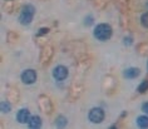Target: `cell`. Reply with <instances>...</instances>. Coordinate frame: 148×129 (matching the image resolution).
Listing matches in <instances>:
<instances>
[{
  "label": "cell",
  "instance_id": "cell-1",
  "mask_svg": "<svg viewBox=\"0 0 148 129\" xmlns=\"http://www.w3.org/2000/svg\"><path fill=\"white\" fill-rule=\"evenodd\" d=\"M93 34H94V38L98 39L99 42H106V40L112 38L113 29L109 24H98L94 28Z\"/></svg>",
  "mask_w": 148,
  "mask_h": 129
},
{
  "label": "cell",
  "instance_id": "cell-2",
  "mask_svg": "<svg viewBox=\"0 0 148 129\" xmlns=\"http://www.w3.org/2000/svg\"><path fill=\"white\" fill-rule=\"evenodd\" d=\"M35 14V8L30 4L24 5L21 8L20 15H19V23L21 25H29L33 21V18H34Z\"/></svg>",
  "mask_w": 148,
  "mask_h": 129
},
{
  "label": "cell",
  "instance_id": "cell-3",
  "mask_svg": "<svg viewBox=\"0 0 148 129\" xmlns=\"http://www.w3.org/2000/svg\"><path fill=\"white\" fill-rule=\"evenodd\" d=\"M38 105H39V109L42 110L43 113L45 114H51L54 110V106H53V103H51L50 98L47 97V95H40L38 98Z\"/></svg>",
  "mask_w": 148,
  "mask_h": 129
},
{
  "label": "cell",
  "instance_id": "cell-4",
  "mask_svg": "<svg viewBox=\"0 0 148 129\" xmlns=\"http://www.w3.org/2000/svg\"><path fill=\"white\" fill-rule=\"evenodd\" d=\"M53 55H54V48L51 45H45L40 51V57H39V60H40V64L43 67H45L50 63V60L53 59Z\"/></svg>",
  "mask_w": 148,
  "mask_h": 129
},
{
  "label": "cell",
  "instance_id": "cell-5",
  "mask_svg": "<svg viewBox=\"0 0 148 129\" xmlns=\"http://www.w3.org/2000/svg\"><path fill=\"white\" fill-rule=\"evenodd\" d=\"M104 118H106L104 110H103L102 108H98V106L92 108L89 110V113H88V119H89L92 123H94V124L102 123V121L104 120Z\"/></svg>",
  "mask_w": 148,
  "mask_h": 129
},
{
  "label": "cell",
  "instance_id": "cell-6",
  "mask_svg": "<svg viewBox=\"0 0 148 129\" xmlns=\"http://www.w3.org/2000/svg\"><path fill=\"white\" fill-rule=\"evenodd\" d=\"M21 82L24 84H27V85H32V84H34L36 82V72L34 69H27V70H24L21 73Z\"/></svg>",
  "mask_w": 148,
  "mask_h": 129
},
{
  "label": "cell",
  "instance_id": "cell-7",
  "mask_svg": "<svg viewBox=\"0 0 148 129\" xmlns=\"http://www.w3.org/2000/svg\"><path fill=\"white\" fill-rule=\"evenodd\" d=\"M68 76V69L64 65H57L53 69V78L58 82H63V80L66 79Z\"/></svg>",
  "mask_w": 148,
  "mask_h": 129
},
{
  "label": "cell",
  "instance_id": "cell-8",
  "mask_svg": "<svg viewBox=\"0 0 148 129\" xmlns=\"http://www.w3.org/2000/svg\"><path fill=\"white\" fill-rule=\"evenodd\" d=\"M82 91H83V85H80L78 83H74L73 85H70V88H69L68 97L70 100H75V99H78L80 95H82Z\"/></svg>",
  "mask_w": 148,
  "mask_h": 129
},
{
  "label": "cell",
  "instance_id": "cell-9",
  "mask_svg": "<svg viewBox=\"0 0 148 129\" xmlns=\"http://www.w3.org/2000/svg\"><path fill=\"white\" fill-rule=\"evenodd\" d=\"M30 110L28 108H23L20 109L19 112L16 114V120L19 121L21 124H25V123H29V120H30Z\"/></svg>",
  "mask_w": 148,
  "mask_h": 129
},
{
  "label": "cell",
  "instance_id": "cell-10",
  "mask_svg": "<svg viewBox=\"0 0 148 129\" xmlns=\"http://www.w3.org/2000/svg\"><path fill=\"white\" fill-rule=\"evenodd\" d=\"M139 74H140L139 68H134V67H131L123 72L124 78H127V79H136L139 76Z\"/></svg>",
  "mask_w": 148,
  "mask_h": 129
},
{
  "label": "cell",
  "instance_id": "cell-11",
  "mask_svg": "<svg viewBox=\"0 0 148 129\" xmlns=\"http://www.w3.org/2000/svg\"><path fill=\"white\" fill-rule=\"evenodd\" d=\"M29 127L32 129H38V128H42V118L38 117V115H33L29 120Z\"/></svg>",
  "mask_w": 148,
  "mask_h": 129
},
{
  "label": "cell",
  "instance_id": "cell-12",
  "mask_svg": "<svg viewBox=\"0 0 148 129\" xmlns=\"http://www.w3.org/2000/svg\"><path fill=\"white\" fill-rule=\"evenodd\" d=\"M8 100L13 103L19 100V90H16L15 88H10L8 90Z\"/></svg>",
  "mask_w": 148,
  "mask_h": 129
},
{
  "label": "cell",
  "instance_id": "cell-13",
  "mask_svg": "<svg viewBox=\"0 0 148 129\" xmlns=\"http://www.w3.org/2000/svg\"><path fill=\"white\" fill-rule=\"evenodd\" d=\"M68 124V119L64 115H58L57 119H55V127L58 128H64Z\"/></svg>",
  "mask_w": 148,
  "mask_h": 129
},
{
  "label": "cell",
  "instance_id": "cell-14",
  "mask_svg": "<svg viewBox=\"0 0 148 129\" xmlns=\"http://www.w3.org/2000/svg\"><path fill=\"white\" fill-rule=\"evenodd\" d=\"M137 125L139 128H148V117L140 115L137 118Z\"/></svg>",
  "mask_w": 148,
  "mask_h": 129
},
{
  "label": "cell",
  "instance_id": "cell-15",
  "mask_svg": "<svg viewBox=\"0 0 148 129\" xmlns=\"http://www.w3.org/2000/svg\"><path fill=\"white\" fill-rule=\"evenodd\" d=\"M6 40H8L9 43H15V42H18L19 40V34L18 33H15L14 30H12V31H9L8 33V35H6Z\"/></svg>",
  "mask_w": 148,
  "mask_h": 129
},
{
  "label": "cell",
  "instance_id": "cell-16",
  "mask_svg": "<svg viewBox=\"0 0 148 129\" xmlns=\"http://www.w3.org/2000/svg\"><path fill=\"white\" fill-rule=\"evenodd\" d=\"M137 90H138L139 93H146V91L148 90V80H143V82L138 85Z\"/></svg>",
  "mask_w": 148,
  "mask_h": 129
},
{
  "label": "cell",
  "instance_id": "cell-17",
  "mask_svg": "<svg viewBox=\"0 0 148 129\" xmlns=\"http://www.w3.org/2000/svg\"><path fill=\"white\" fill-rule=\"evenodd\" d=\"M10 110H12V105L9 104V102H1V112L6 114V113H10Z\"/></svg>",
  "mask_w": 148,
  "mask_h": 129
},
{
  "label": "cell",
  "instance_id": "cell-18",
  "mask_svg": "<svg viewBox=\"0 0 148 129\" xmlns=\"http://www.w3.org/2000/svg\"><path fill=\"white\" fill-rule=\"evenodd\" d=\"M137 50H138L142 55H146V54H147V51H148V44H147V43L139 44L138 48H137Z\"/></svg>",
  "mask_w": 148,
  "mask_h": 129
},
{
  "label": "cell",
  "instance_id": "cell-19",
  "mask_svg": "<svg viewBox=\"0 0 148 129\" xmlns=\"http://www.w3.org/2000/svg\"><path fill=\"white\" fill-rule=\"evenodd\" d=\"M140 24H142V27L148 29V12L144 13L143 15L140 16Z\"/></svg>",
  "mask_w": 148,
  "mask_h": 129
},
{
  "label": "cell",
  "instance_id": "cell-20",
  "mask_svg": "<svg viewBox=\"0 0 148 129\" xmlns=\"http://www.w3.org/2000/svg\"><path fill=\"white\" fill-rule=\"evenodd\" d=\"M93 21H94V19L92 15H88V16L84 18V25H87V27H89V25L93 24Z\"/></svg>",
  "mask_w": 148,
  "mask_h": 129
},
{
  "label": "cell",
  "instance_id": "cell-21",
  "mask_svg": "<svg viewBox=\"0 0 148 129\" xmlns=\"http://www.w3.org/2000/svg\"><path fill=\"white\" fill-rule=\"evenodd\" d=\"M49 33V28H40L39 31H38V36H42V35H47Z\"/></svg>",
  "mask_w": 148,
  "mask_h": 129
},
{
  "label": "cell",
  "instance_id": "cell-22",
  "mask_svg": "<svg viewBox=\"0 0 148 129\" xmlns=\"http://www.w3.org/2000/svg\"><path fill=\"white\" fill-rule=\"evenodd\" d=\"M123 40H124V45H132V42H133L132 36H125Z\"/></svg>",
  "mask_w": 148,
  "mask_h": 129
},
{
  "label": "cell",
  "instance_id": "cell-23",
  "mask_svg": "<svg viewBox=\"0 0 148 129\" xmlns=\"http://www.w3.org/2000/svg\"><path fill=\"white\" fill-rule=\"evenodd\" d=\"M142 112H144L146 114H148V102H146L144 104L142 105Z\"/></svg>",
  "mask_w": 148,
  "mask_h": 129
},
{
  "label": "cell",
  "instance_id": "cell-24",
  "mask_svg": "<svg viewBox=\"0 0 148 129\" xmlns=\"http://www.w3.org/2000/svg\"><path fill=\"white\" fill-rule=\"evenodd\" d=\"M146 6H147V8H148V1H147V4H146Z\"/></svg>",
  "mask_w": 148,
  "mask_h": 129
},
{
  "label": "cell",
  "instance_id": "cell-25",
  "mask_svg": "<svg viewBox=\"0 0 148 129\" xmlns=\"http://www.w3.org/2000/svg\"><path fill=\"white\" fill-rule=\"evenodd\" d=\"M147 69H148V64H147Z\"/></svg>",
  "mask_w": 148,
  "mask_h": 129
}]
</instances>
